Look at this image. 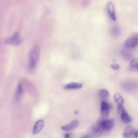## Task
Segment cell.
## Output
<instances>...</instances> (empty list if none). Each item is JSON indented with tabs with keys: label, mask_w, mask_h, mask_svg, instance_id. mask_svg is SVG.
I'll return each mask as SVG.
<instances>
[{
	"label": "cell",
	"mask_w": 138,
	"mask_h": 138,
	"mask_svg": "<svg viewBox=\"0 0 138 138\" xmlns=\"http://www.w3.org/2000/svg\"><path fill=\"white\" fill-rule=\"evenodd\" d=\"M22 42V40L19 33L17 32L13 35L6 39L4 43L7 45L16 46L20 45Z\"/></svg>",
	"instance_id": "cell-2"
},
{
	"label": "cell",
	"mask_w": 138,
	"mask_h": 138,
	"mask_svg": "<svg viewBox=\"0 0 138 138\" xmlns=\"http://www.w3.org/2000/svg\"><path fill=\"white\" fill-rule=\"evenodd\" d=\"M111 68L114 70H119L120 68V66L117 64H113L111 65Z\"/></svg>",
	"instance_id": "cell-17"
},
{
	"label": "cell",
	"mask_w": 138,
	"mask_h": 138,
	"mask_svg": "<svg viewBox=\"0 0 138 138\" xmlns=\"http://www.w3.org/2000/svg\"><path fill=\"white\" fill-rule=\"evenodd\" d=\"M124 109L122 105H119L118 106L117 108V111L118 113L120 114Z\"/></svg>",
	"instance_id": "cell-18"
},
{
	"label": "cell",
	"mask_w": 138,
	"mask_h": 138,
	"mask_svg": "<svg viewBox=\"0 0 138 138\" xmlns=\"http://www.w3.org/2000/svg\"><path fill=\"white\" fill-rule=\"evenodd\" d=\"M111 108L110 105L105 102H103L101 105V114L103 118L107 117L109 114V109Z\"/></svg>",
	"instance_id": "cell-7"
},
{
	"label": "cell",
	"mask_w": 138,
	"mask_h": 138,
	"mask_svg": "<svg viewBox=\"0 0 138 138\" xmlns=\"http://www.w3.org/2000/svg\"><path fill=\"white\" fill-rule=\"evenodd\" d=\"M131 65L133 67L138 68V58H135L132 60Z\"/></svg>",
	"instance_id": "cell-16"
},
{
	"label": "cell",
	"mask_w": 138,
	"mask_h": 138,
	"mask_svg": "<svg viewBox=\"0 0 138 138\" xmlns=\"http://www.w3.org/2000/svg\"><path fill=\"white\" fill-rule=\"evenodd\" d=\"M133 136L135 138H138V131L135 130L134 134Z\"/></svg>",
	"instance_id": "cell-19"
},
{
	"label": "cell",
	"mask_w": 138,
	"mask_h": 138,
	"mask_svg": "<svg viewBox=\"0 0 138 138\" xmlns=\"http://www.w3.org/2000/svg\"><path fill=\"white\" fill-rule=\"evenodd\" d=\"M40 52L38 46H34L30 50L28 55V69L30 72L34 70L39 59Z\"/></svg>",
	"instance_id": "cell-1"
},
{
	"label": "cell",
	"mask_w": 138,
	"mask_h": 138,
	"mask_svg": "<svg viewBox=\"0 0 138 138\" xmlns=\"http://www.w3.org/2000/svg\"><path fill=\"white\" fill-rule=\"evenodd\" d=\"M135 130L133 127L128 125L125 129L122 134L123 136L125 138H131L133 136Z\"/></svg>",
	"instance_id": "cell-8"
},
{
	"label": "cell",
	"mask_w": 138,
	"mask_h": 138,
	"mask_svg": "<svg viewBox=\"0 0 138 138\" xmlns=\"http://www.w3.org/2000/svg\"><path fill=\"white\" fill-rule=\"evenodd\" d=\"M79 125V122L77 120H75L71 122L64 125L61 127V129L66 131H73L77 128Z\"/></svg>",
	"instance_id": "cell-4"
},
{
	"label": "cell",
	"mask_w": 138,
	"mask_h": 138,
	"mask_svg": "<svg viewBox=\"0 0 138 138\" xmlns=\"http://www.w3.org/2000/svg\"><path fill=\"white\" fill-rule=\"evenodd\" d=\"M134 37L138 39V33H136L134 34Z\"/></svg>",
	"instance_id": "cell-22"
},
{
	"label": "cell",
	"mask_w": 138,
	"mask_h": 138,
	"mask_svg": "<svg viewBox=\"0 0 138 138\" xmlns=\"http://www.w3.org/2000/svg\"><path fill=\"white\" fill-rule=\"evenodd\" d=\"M70 134L68 133H66L65 135V138H70Z\"/></svg>",
	"instance_id": "cell-20"
},
{
	"label": "cell",
	"mask_w": 138,
	"mask_h": 138,
	"mask_svg": "<svg viewBox=\"0 0 138 138\" xmlns=\"http://www.w3.org/2000/svg\"><path fill=\"white\" fill-rule=\"evenodd\" d=\"M138 45V39L135 37H129L124 43L125 47L128 48H135Z\"/></svg>",
	"instance_id": "cell-6"
},
{
	"label": "cell",
	"mask_w": 138,
	"mask_h": 138,
	"mask_svg": "<svg viewBox=\"0 0 138 138\" xmlns=\"http://www.w3.org/2000/svg\"><path fill=\"white\" fill-rule=\"evenodd\" d=\"M103 130L98 124L92 128L90 135L91 138H99L102 134Z\"/></svg>",
	"instance_id": "cell-5"
},
{
	"label": "cell",
	"mask_w": 138,
	"mask_h": 138,
	"mask_svg": "<svg viewBox=\"0 0 138 138\" xmlns=\"http://www.w3.org/2000/svg\"><path fill=\"white\" fill-rule=\"evenodd\" d=\"M82 138H91L90 135L87 134L83 136Z\"/></svg>",
	"instance_id": "cell-21"
},
{
	"label": "cell",
	"mask_w": 138,
	"mask_h": 138,
	"mask_svg": "<svg viewBox=\"0 0 138 138\" xmlns=\"http://www.w3.org/2000/svg\"><path fill=\"white\" fill-rule=\"evenodd\" d=\"M122 120L124 123H129L132 121V119L125 109L120 114Z\"/></svg>",
	"instance_id": "cell-11"
},
{
	"label": "cell",
	"mask_w": 138,
	"mask_h": 138,
	"mask_svg": "<svg viewBox=\"0 0 138 138\" xmlns=\"http://www.w3.org/2000/svg\"><path fill=\"white\" fill-rule=\"evenodd\" d=\"M23 93V90L22 86L21 84H19L17 86L15 95V98L17 102H19L21 100Z\"/></svg>",
	"instance_id": "cell-10"
},
{
	"label": "cell",
	"mask_w": 138,
	"mask_h": 138,
	"mask_svg": "<svg viewBox=\"0 0 138 138\" xmlns=\"http://www.w3.org/2000/svg\"><path fill=\"white\" fill-rule=\"evenodd\" d=\"M114 98L115 101L119 105H122L124 103V100L120 94L118 93H115L114 95Z\"/></svg>",
	"instance_id": "cell-14"
},
{
	"label": "cell",
	"mask_w": 138,
	"mask_h": 138,
	"mask_svg": "<svg viewBox=\"0 0 138 138\" xmlns=\"http://www.w3.org/2000/svg\"><path fill=\"white\" fill-rule=\"evenodd\" d=\"M44 126V121L42 120L37 121L35 123L34 127L33 133L36 134L39 133Z\"/></svg>",
	"instance_id": "cell-9"
},
{
	"label": "cell",
	"mask_w": 138,
	"mask_h": 138,
	"mask_svg": "<svg viewBox=\"0 0 138 138\" xmlns=\"http://www.w3.org/2000/svg\"><path fill=\"white\" fill-rule=\"evenodd\" d=\"M107 8L109 14L112 19L114 20H116V17L114 6L112 3H109L107 5Z\"/></svg>",
	"instance_id": "cell-12"
},
{
	"label": "cell",
	"mask_w": 138,
	"mask_h": 138,
	"mask_svg": "<svg viewBox=\"0 0 138 138\" xmlns=\"http://www.w3.org/2000/svg\"><path fill=\"white\" fill-rule=\"evenodd\" d=\"M109 93L108 91L105 89H102L100 90L99 92V95L101 97H105L108 96L109 95Z\"/></svg>",
	"instance_id": "cell-15"
},
{
	"label": "cell",
	"mask_w": 138,
	"mask_h": 138,
	"mask_svg": "<svg viewBox=\"0 0 138 138\" xmlns=\"http://www.w3.org/2000/svg\"><path fill=\"white\" fill-rule=\"evenodd\" d=\"M83 86V84L72 82L65 85L64 88L66 89H78L81 88Z\"/></svg>",
	"instance_id": "cell-13"
},
{
	"label": "cell",
	"mask_w": 138,
	"mask_h": 138,
	"mask_svg": "<svg viewBox=\"0 0 138 138\" xmlns=\"http://www.w3.org/2000/svg\"><path fill=\"white\" fill-rule=\"evenodd\" d=\"M79 113V111L77 110L75 111L74 112V114L75 115H77Z\"/></svg>",
	"instance_id": "cell-23"
},
{
	"label": "cell",
	"mask_w": 138,
	"mask_h": 138,
	"mask_svg": "<svg viewBox=\"0 0 138 138\" xmlns=\"http://www.w3.org/2000/svg\"><path fill=\"white\" fill-rule=\"evenodd\" d=\"M98 124L103 131L109 130L113 127L114 124L111 120H104L100 121Z\"/></svg>",
	"instance_id": "cell-3"
}]
</instances>
